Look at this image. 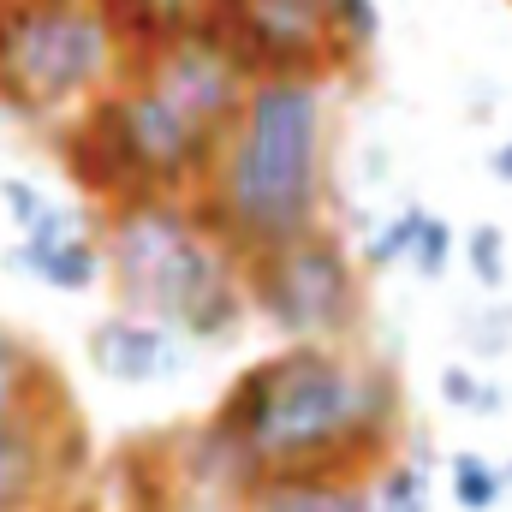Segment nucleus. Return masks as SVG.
<instances>
[{
	"instance_id": "3",
	"label": "nucleus",
	"mask_w": 512,
	"mask_h": 512,
	"mask_svg": "<svg viewBox=\"0 0 512 512\" xmlns=\"http://www.w3.org/2000/svg\"><path fill=\"white\" fill-rule=\"evenodd\" d=\"M114 268H120V280H126V292L137 304H149L155 316L179 322L197 340H221L239 322V292L221 280L215 256L167 209H131L120 221Z\"/></svg>"
},
{
	"instance_id": "22",
	"label": "nucleus",
	"mask_w": 512,
	"mask_h": 512,
	"mask_svg": "<svg viewBox=\"0 0 512 512\" xmlns=\"http://www.w3.org/2000/svg\"><path fill=\"white\" fill-rule=\"evenodd\" d=\"M447 262V227L441 221H423V239H417V268L423 274H435Z\"/></svg>"
},
{
	"instance_id": "11",
	"label": "nucleus",
	"mask_w": 512,
	"mask_h": 512,
	"mask_svg": "<svg viewBox=\"0 0 512 512\" xmlns=\"http://www.w3.org/2000/svg\"><path fill=\"white\" fill-rule=\"evenodd\" d=\"M245 512H376V495H364L358 483L316 477V471H280L256 483Z\"/></svg>"
},
{
	"instance_id": "4",
	"label": "nucleus",
	"mask_w": 512,
	"mask_h": 512,
	"mask_svg": "<svg viewBox=\"0 0 512 512\" xmlns=\"http://www.w3.org/2000/svg\"><path fill=\"white\" fill-rule=\"evenodd\" d=\"M108 66V30L72 6H24L0 24V84L30 108L78 96Z\"/></svg>"
},
{
	"instance_id": "21",
	"label": "nucleus",
	"mask_w": 512,
	"mask_h": 512,
	"mask_svg": "<svg viewBox=\"0 0 512 512\" xmlns=\"http://www.w3.org/2000/svg\"><path fill=\"white\" fill-rule=\"evenodd\" d=\"M334 12H340V24L358 36V42H376V30H382V18H376V6L370 0H328Z\"/></svg>"
},
{
	"instance_id": "9",
	"label": "nucleus",
	"mask_w": 512,
	"mask_h": 512,
	"mask_svg": "<svg viewBox=\"0 0 512 512\" xmlns=\"http://www.w3.org/2000/svg\"><path fill=\"white\" fill-rule=\"evenodd\" d=\"M90 364L114 382H155L179 370V346L167 328H149V322H102L90 334Z\"/></svg>"
},
{
	"instance_id": "17",
	"label": "nucleus",
	"mask_w": 512,
	"mask_h": 512,
	"mask_svg": "<svg viewBox=\"0 0 512 512\" xmlns=\"http://www.w3.org/2000/svg\"><path fill=\"white\" fill-rule=\"evenodd\" d=\"M24 376H30L24 352H18L12 340H0V417H18V405H24Z\"/></svg>"
},
{
	"instance_id": "2",
	"label": "nucleus",
	"mask_w": 512,
	"mask_h": 512,
	"mask_svg": "<svg viewBox=\"0 0 512 512\" xmlns=\"http://www.w3.org/2000/svg\"><path fill=\"white\" fill-rule=\"evenodd\" d=\"M316 131L310 84H268L245 108V131L227 155V209L262 245L298 239L316 209Z\"/></svg>"
},
{
	"instance_id": "20",
	"label": "nucleus",
	"mask_w": 512,
	"mask_h": 512,
	"mask_svg": "<svg viewBox=\"0 0 512 512\" xmlns=\"http://www.w3.org/2000/svg\"><path fill=\"white\" fill-rule=\"evenodd\" d=\"M0 203L12 209L18 233H30V227H36V221L48 215V203H42V197H36V185H24V179H6V185H0Z\"/></svg>"
},
{
	"instance_id": "10",
	"label": "nucleus",
	"mask_w": 512,
	"mask_h": 512,
	"mask_svg": "<svg viewBox=\"0 0 512 512\" xmlns=\"http://www.w3.org/2000/svg\"><path fill=\"white\" fill-rule=\"evenodd\" d=\"M12 262H24V268H36L48 286H66V292H84L90 280H96V251L78 239V227H72V215H60V209H48L36 227H30V239H24V251L12 256Z\"/></svg>"
},
{
	"instance_id": "8",
	"label": "nucleus",
	"mask_w": 512,
	"mask_h": 512,
	"mask_svg": "<svg viewBox=\"0 0 512 512\" xmlns=\"http://www.w3.org/2000/svg\"><path fill=\"white\" fill-rule=\"evenodd\" d=\"M328 0H239V30L268 60H304L328 30Z\"/></svg>"
},
{
	"instance_id": "12",
	"label": "nucleus",
	"mask_w": 512,
	"mask_h": 512,
	"mask_svg": "<svg viewBox=\"0 0 512 512\" xmlns=\"http://www.w3.org/2000/svg\"><path fill=\"white\" fill-rule=\"evenodd\" d=\"M42 489V441L24 417H0V512H18Z\"/></svg>"
},
{
	"instance_id": "23",
	"label": "nucleus",
	"mask_w": 512,
	"mask_h": 512,
	"mask_svg": "<svg viewBox=\"0 0 512 512\" xmlns=\"http://www.w3.org/2000/svg\"><path fill=\"white\" fill-rule=\"evenodd\" d=\"M489 167H495L501 179H512V143H507V149H495V155H489Z\"/></svg>"
},
{
	"instance_id": "16",
	"label": "nucleus",
	"mask_w": 512,
	"mask_h": 512,
	"mask_svg": "<svg viewBox=\"0 0 512 512\" xmlns=\"http://www.w3.org/2000/svg\"><path fill=\"white\" fill-rule=\"evenodd\" d=\"M131 12H137L149 30H167V36H173V30H185V24L203 12V0H131Z\"/></svg>"
},
{
	"instance_id": "6",
	"label": "nucleus",
	"mask_w": 512,
	"mask_h": 512,
	"mask_svg": "<svg viewBox=\"0 0 512 512\" xmlns=\"http://www.w3.org/2000/svg\"><path fill=\"white\" fill-rule=\"evenodd\" d=\"M114 126H120V149H126L143 173H161V179L185 173V167L197 161L203 137H209L197 120H185V114H179L167 96H155V90L120 102V108H114Z\"/></svg>"
},
{
	"instance_id": "18",
	"label": "nucleus",
	"mask_w": 512,
	"mask_h": 512,
	"mask_svg": "<svg viewBox=\"0 0 512 512\" xmlns=\"http://www.w3.org/2000/svg\"><path fill=\"white\" fill-rule=\"evenodd\" d=\"M423 221H429V215H417V209H411V215H399V221H393V227H387V239H376V262H393V256H417V239H423Z\"/></svg>"
},
{
	"instance_id": "15",
	"label": "nucleus",
	"mask_w": 512,
	"mask_h": 512,
	"mask_svg": "<svg viewBox=\"0 0 512 512\" xmlns=\"http://www.w3.org/2000/svg\"><path fill=\"white\" fill-rule=\"evenodd\" d=\"M441 393L465 411H501V387H483L471 370H441Z\"/></svg>"
},
{
	"instance_id": "1",
	"label": "nucleus",
	"mask_w": 512,
	"mask_h": 512,
	"mask_svg": "<svg viewBox=\"0 0 512 512\" xmlns=\"http://www.w3.org/2000/svg\"><path fill=\"white\" fill-rule=\"evenodd\" d=\"M382 423V387L328 352H286L251 370L221 411V441L262 477L316 471Z\"/></svg>"
},
{
	"instance_id": "14",
	"label": "nucleus",
	"mask_w": 512,
	"mask_h": 512,
	"mask_svg": "<svg viewBox=\"0 0 512 512\" xmlns=\"http://www.w3.org/2000/svg\"><path fill=\"white\" fill-rule=\"evenodd\" d=\"M423 507H429V483H423V471H417V465L387 471L382 495H376V512H423Z\"/></svg>"
},
{
	"instance_id": "24",
	"label": "nucleus",
	"mask_w": 512,
	"mask_h": 512,
	"mask_svg": "<svg viewBox=\"0 0 512 512\" xmlns=\"http://www.w3.org/2000/svg\"><path fill=\"white\" fill-rule=\"evenodd\" d=\"M507 477H512V471H507Z\"/></svg>"
},
{
	"instance_id": "5",
	"label": "nucleus",
	"mask_w": 512,
	"mask_h": 512,
	"mask_svg": "<svg viewBox=\"0 0 512 512\" xmlns=\"http://www.w3.org/2000/svg\"><path fill=\"white\" fill-rule=\"evenodd\" d=\"M256 304L268 310V322L292 340H316L334 334L352 310V274L346 256L334 251L328 239H286L268 245L262 274H256Z\"/></svg>"
},
{
	"instance_id": "13",
	"label": "nucleus",
	"mask_w": 512,
	"mask_h": 512,
	"mask_svg": "<svg viewBox=\"0 0 512 512\" xmlns=\"http://www.w3.org/2000/svg\"><path fill=\"white\" fill-rule=\"evenodd\" d=\"M507 483H512L507 471H495V465L477 459V453H459V459H453V495H459V507H471V512L501 507Z\"/></svg>"
},
{
	"instance_id": "7",
	"label": "nucleus",
	"mask_w": 512,
	"mask_h": 512,
	"mask_svg": "<svg viewBox=\"0 0 512 512\" xmlns=\"http://www.w3.org/2000/svg\"><path fill=\"white\" fill-rule=\"evenodd\" d=\"M233 90H239V84H233V66H227L209 42L173 48L167 66H161V78H155V96H167L185 120H197L203 131L233 108Z\"/></svg>"
},
{
	"instance_id": "19",
	"label": "nucleus",
	"mask_w": 512,
	"mask_h": 512,
	"mask_svg": "<svg viewBox=\"0 0 512 512\" xmlns=\"http://www.w3.org/2000/svg\"><path fill=\"white\" fill-rule=\"evenodd\" d=\"M471 268H477L483 286H501L507 262H501V233H495V227H477V233H471Z\"/></svg>"
}]
</instances>
